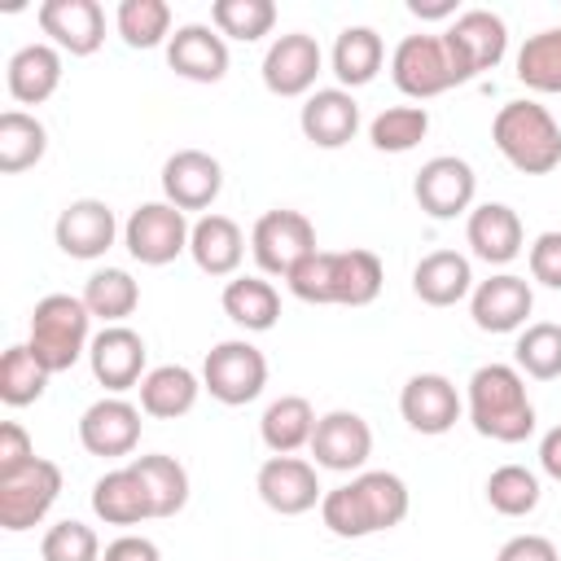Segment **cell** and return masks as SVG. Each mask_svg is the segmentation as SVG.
<instances>
[{
  "label": "cell",
  "instance_id": "obj_1",
  "mask_svg": "<svg viewBox=\"0 0 561 561\" xmlns=\"http://www.w3.org/2000/svg\"><path fill=\"white\" fill-rule=\"evenodd\" d=\"M412 508L408 482L386 469H364L351 482L324 491L320 500V522L337 539H368L381 530H394Z\"/></svg>",
  "mask_w": 561,
  "mask_h": 561
},
{
  "label": "cell",
  "instance_id": "obj_2",
  "mask_svg": "<svg viewBox=\"0 0 561 561\" xmlns=\"http://www.w3.org/2000/svg\"><path fill=\"white\" fill-rule=\"evenodd\" d=\"M469 421L482 438L495 443H522L535 434V403L526 394V377L513 364H482L469 377L465 394Z\"/></svg>",
  "mask_w": 561,
  "mask_h": 561
},
{
  "label": "cell",
  "instance_id": "obj_3",
  "mask_svg": "<svg viewBox=\"0 0 561 561\" xmlns=\"http://www.w3.org/2000/svg\"><path fill=\"white\" fill-rule=\"evenodd\" d=\"M491 140L522 175H548L561 167V127L539 101H504L491 118Z\"/></svg>",
  "mask_w": 561,
  "mask_h": 561
},
{
  "label": "cell",
  "instance_id": "obj_4",
  "mask_svg": "<svg viewBox=\"0 0 561 561\" xmlns=\"http://www.w3.org/2000/svg\"><path fill=\"white\" fill-rule=\"evenodd\" d=\"M31 355L48 368V373H66L79 364V355H88L92 346V311L83 307V298L75 294H48L35 302L31 311V337H26Z\"/></svg>",
  "mask_w": 561,
  "mask_h": 561
},
{
  "label": "cell",
  "instance_id": "obj_5",
  "mask_svg": "<svg viewBox=\"0 0 561 561\" xmlns=\"http://www.w3.org/2000/svg\"><path fill=\"white\" fill-rule=\"evenodd\" d=\"M267 386V355L245 342V337H228L215 342L202 359V390H210V399H219L224 408H241L254 403Z\"/></svg>",
  "mask_w": 561,
  "mask_h": 561
},
{
  "label": "cell",
  "instance_id": "obj_6",
  "mask_svg": "<svg viewBox=\"0 0 561 561\" xmlns=\"http://www.w3.org/2000/svg\"><path fill=\"white\" fill-rule=\"evenodd\" d=\"M193 224L171 202H140L123 224V245L145 267H167L188 250Z\"/></svg>",
  "mask_w": 561,
  "mask_h": 561
},
{
  "label": "cell",
  "instance_id": "obj_7",
  "mask_svg": "<svg viewBox=\"0 0 561 561\" xmlns=\"http://www.w3.org/2000/svg\"><path fill=\"white\" fill-rule=\"evenodd\" d=\"M390 79H394V88H399L403 96H412V101L443 96L447 88L460 83L443 35H403V39L394 44V53H390Z\"/></svg>",
  "mask_w": 561,
  "mask_h": 561
},
{
  "label": "cell",
  "instance_id": "obj_8",
  "mask_svg": "<svg viewBox=\"0 0 561 561\" xmlns=\"http://www.w3.org/2000/svg\"><path fill=\"white\" fill-rule=\"evenodd\" d=\"M250 254L263 276H289L307 254H316V228L302 210L276 206L254 219L250 228Z\"/></svg>",
  "mask_w": 561,
  "mask_h": 561
},
{
  "label": "cell",
  "instance_id": "obj_9",
  "mask_svg": "<svg viewBox=\"0 0 561 561\" xmlns=\"http://www.w3.org/2000/svg\"><path fill=\"white\" fill-rule=\"evenodd\" d=\"M443 44L451 53V66H456L460 83H469L482 70H495L504 61V53H508V26L491 9H465L443 31Z\"/></svg>",
  "mask_w": 561,
  "mask_h": 561
},
{
  "label": "cell",
  "instance_id": "obj_10",
  "mask_svg": "<svg viewBox=\"0 0 561 561\" xmlns=\"http://www.w3.org/2000/svg\"><path fill=\"white\" fill-rule=\"evenodd\" d=\"M61 495V469L44 456H35L22 473L0 478V526L4 530H31L48 517V508Z\"/></svg>",
  "mask_w": 561,
  "mask_h": 561
},
{
  "label": "cell",
  "instance_id": "obj_11",
  "mask_svg": "<svg viewBox=\"0 0 561 561\" xmlns=\"http://www.w3.org/2000/svg\"><path fill=\"white\" fill-rule=\"evenodd\" d=\"M473 193H478V175L465 158L456 153H438L430 158L416 180H412V197L430 219H456L473 210Z\"/></svg>",
  "mask_w": 561,
  "mask_h": 561
},
{
  "label": "cell",
  "instance_id": "obj_12",
  "mask_svg": "<svg viewBox=\"0 0 561 561\" xmlns=\"http://www.w3.org/2000/svg\"><path fill=\"white\" fill-rule=\"evenodd\" d=\"M254 491H259V500H263L272 513H280V517L311 513V508L324 500L320 473H316V465L302 460V456H267V460L259 465Z\"/></svg>",
  "mask_w": 561,
  "mask_h": 561
},
{
  "label": "cell",
  "instance_id": "obj_13",
  "mask_svg": "<svg viewBox=\"0 0 561 561\" xmlns=\"http://www.w3.org/2000/svg\"><path fill=\"white\" fill-rule=\"evenodd\" d=\"M320 66H324V53H320L316 35H307V31L276 35L263 53V88L272 96H311Z\"/></svg>",
  "mask_w": 561,
  "mask_h": 561
},
{
  "label": "cell",
  "instance_id": "obj_14",
  "mask_svg": "<svg viewBox=\"0 0 561 561\" xmlns=\"http://www.w3.org/2000/svg\"><path fill=\"white\" fill-rule=\"evenodd\" d=\"M311 456L316 469H333V473H364L368 456H373V430L359 412L333 408L316 421L311 434Z\"/></svg>",
  "mask_w": 561,
  "mask_h": 561
},
{
  "label": "cell",
  "instance_id": "obj_15",
  "mask_svg": "<svg viewBox=\"0 0 561 561\" xmlns=\"http://www.w3.org/2000/svg\"><path fill=\"white\" fill-rule=\"evenodd\" d=\"M35 22L70 57H92L105 44V9L96 0H44Z\"/></svg>",
  "mask_w": 561,
  "mask_h": 561
},
{
  "label": "cell",
  "instance_id": "obj_16",
  "mask_svg": "<svg viewBox=\"0 0 561 561\" xmlns=\"http://www.w3.org/2000/svg\"><path fill=\"white\" fill-rule=\"evenodd\" d=\"M530 311H535V294H530L526 276H513V272L486 276L469 294V316L482 333H517V329H526Z\"/></svg>",
  "mask_w": 561,
  "mask_h": 561
},
{
  "label": "cell",
  "instance_id": "obj_17",
  "mask_svg": "<svg viewBox=\"0 0 561 561\" xmlns=\"http://www.w3.org/2000/svg\"><path fill=\"white\" fill-rule=\"evenodd\" d=\"M145 337L127 324H105L101 333H92V346H88V364H92V377L110 390V394H123L131 386L145 381Z\"/></svg>",
  "mask_w": 561,
  "mask_h": 561
},
{
  "label": "cell",
  "instance_id": "obj_18",
  "mask_svg": "<svg viewBox=\"0 0 561 561\" xmlns=\"http://www.w3.org/2000/svg\"><path fill=\"white\" fill-rule=\"evenodd\" d=\"M224 188V167L206 149H175L162 162V202L188 210H206Z\"/></svg>",
  "mask_w": 561,
  "mask_h": 561
},
{
  "label": "cell",
  "instance_id": "obj_19",
  "mask_svg": "<svg viewBox=\"0 0 561 561\" xmlns=\"http://www.w3.org/2000/svg\"><path fill=\"white\" fill-rule=\"evenodd\" d=\"M399 412H403V421H408L416 434L438 438V434H447V430L460 421L465 403H460L451 377H443V373H416V377H408L403 390H399Z\"/></svg>",
  "mask_w": 561,
  "mask_h": 561
},
{
  "label": "cell",
  "instance_id": "obj_20",
  "mask_svg": "<svg viewBox=\"0 0 561 561\" xmlns=\"http://www.w3.org/2000/svg\"><path fill=\"white\" fill-rule=\"evenodd\" d=\"M79 443L88 456H131L136 443H140V408L110 394V399H96L92 408H83L79 416Z\"/></svg>",
  "mask_w": 561,
  "mask_h": 561
},
{
  "label": "cell",
  "instance_id": "obj_21",
  "mask_svg": "<svg viewBox=\"0 0 561 561\" xmlns=\"http://www.w3.org/2000/svg\"><path fill=\"white\" fill-rule=\"evenodd\" d=\"M53 237H57V250L70 259H101L118 237V219L101 197H79L57 215Z\"/></svg>",
  "mask_w": 561,
  "mask_h": 561
},
{
  "label": "cell",
  "instance_id": "obj_22",
  "mask_svg": "<svg viewBox=\"0 0 561 561\" xmlns=\"http://www.w3.org/2000/svg\"><path fill=\"white\" fill-rule=\"evenodd\" d=\"M167 66L193 83H219L228 75V44L206 22H184L167 39Z\"/></svg>",
  "mask_w": 561,
  "mask_h": 561
},
{
  "label": "cell",
  "instance_id": "obj_23",
  "mask_svg": "<svg viewBox=\"0 0 561 561\" xmlns=\"http://www.w3.org/2000/svg\"><path fill=\"white\" fill-rule=\"evenodd\" d=\"M298 127L316 149H342L359 131V101L346 88H316L298 110Z\"/></svg>",
  "mask_w": 561,
  "mask_h": 561
},
{
  "label": "cell",
  "instance_id": "obj_24",
  "mask_svg": "<svg viewBox=\"0 0 561 561\" xmlns=\"http://www.w3.org/2000/svg\"><path fill=\"white\" fill-rule=\"evenodd\" d=\"M465 241L482 263L504 267V263H513L522 254V219L504 202H482L465 219Z\"/></svg>",
  "mask_w": 561,
  "mask_h": 561
},
{
  "label": "cell",
  "instance_id": "obj_25",
  "mask_svg": "<svg viewBox=\"0 0 561 561\" xmlns=\"http://www.w3.org/2000/svg\"><path fill=\"white\" fill-rule=\"evenodd\" d=\"M4 83H9V96L13 101L44 105L61 88V48H53V44H22L9 57Z\"/></svg>",
  "mask_w": 561,
  "mask_h": 561
},
{
  "label": "cell",
  "instance_id": "obj_26",
  "mask_svg": "<svg viewBox=\"0 0 561 561\" xmlns=\"http://www.w3.org/2000/svg\"><path fill=\"white\" fill-rule=\"evenodd\" d=\"M412 294L425 307H456L473 294V267L456 250H434L412 267Z\"/></svg>",
  "mask_w": 561,
  "mask_h": 561
},
{
  "label": "cell",
  "instance_id": "obj_27",
  "mask_svg": "<svg viewBox=\"0 0 561 561\" xmlns=\"http://www.w3.org/2000/svg\"><path fill=\"white\" fill-rule=\"evenodd\" d=\"M188 254L206 276H232L245 259V237L228 215H202L188 232Z\"/></svg>",
  "mask_w": 561,
  "mask_h": 561
},
{
  "label": "cell",
  "instance_id": "obj_28",
  "mask_svg": "<svg viewBox=\"0 0 561 561\" xmlns=\"http://www.w3.org/2000/svg\"><path fill=\"white\" fill-rule=\"evenodd\" d=\"M136 390H140V412L145 416L175 421V416L193 412V403L202 394V377L184 364H158V368L145 373V381Z\"/></svg>",
  "mask_w": 561,
  "mask_h": 561
},
{
  "label": "cell",
  "instance_id": "obj_29",
  "mask_svg": "<svg viewBox=\"0 0 561 561\" xmlns=\"http://www.w3.org/2000/svg\"><path fill=\"white\" fill-rule=\"evenodd\" d=\"M316 408L302 399V394H280L263 408V421H259V434H263V447L272 456H294L298 447H311V434H316Z\"/></svg>",
  "mask_w": 561,
  "mask_h": 561
},
{
  "label": "cell",
  "instance_id": "obj_30",
  "mask_svg": "<svg viewBox=\"0 0 561 561\" xmlns=\"http://www.w3.org/2000/svg\"><path fill=\"white\" fill-rule=\"evenodd\" d=\"M92 513L105 526H140L145 517H153L149 495H145V486H140V478H136L131 465L110 469V473L96 478V486H92Z\"/></svg>",
  "mask_w": 561,
  "mask_h": 561
},
{
  "label": "cell",
  "instance_id": "obj_31",
  "mask_svg": "<svg viewBox=\"0 0 561 561\" xmlns=\"http://www.w3.org/2000/svg\"><path fill=\"white\" fill-rule=\"evenodd\" d=\"M386 61V44L373 26H346L337 39H333V53H329V66L337 75V83L351 92V88H364L377 79Z\"/></svg>",
  "mask_w": 561,
  "mask_h": 561
},
{
  "label": "cell",
  "instance_id": "obj_32",
  "mask_svg": "<svg viewBox=\"0 0 561 561\" xmlns=\"http://www.w3.org/2000/svg\"><path fill=\"white\" fill-rule=\"evenodd\" d=\"M219 302H224V316L232 324H241L245 333H267L280 320V294L263 276H232L224 285Z\"/></svg>",
  "mask_w": 561,
  "mask_h": 561
},
{
  "label": "cell",
  "instance_id": "obj_33",
  "mask_svg": "<svg viewBox=\"0 0 561 561\" xmlns=\"http://www.w3.org/2000/svg\"><path fill=\"white\" fill-rule=\"evenodd\" d=\"M386 285V267L373 250H333V289L337 307H368Z\"/></svg>",
  "mask_w": 561,
  "mask_h": 561
},
{
  "label": "cell",
  "instance_id": "obj_34",
  "mask_svg": "<svg viewBox=\"0 0 561 561\" xmlns=\"http://www.w3.org/2000/svg\"><path fill=\"white\" fill-rule=\"evenodd\" d=\"M131 469H136V478H140V486L149 495L153 517H175L188 504V469L175 456L149 451V456H136Z\"/></svg>",
  "mask_w": 561,
  "mask_h": 561
},
{
  "label": "cell",
  "instance_id": "obj_35",
  "mask_svg": "<svg viewBox=\"0 0 561 561\" xmlns=\"http://www.w3.org/2000/svg\"><path fill=\"white\" fill-rule=\"evenodd\" d=\"M48 149V131L35 114L26 110H4L0 114V171L4 175H18L26 167H35Z\"/></svg>",
  "mask_w": 561,
  "mask_h": 561
},
{
  "label": "cell",
  "instance_id": "obj_36",
  "mask_svg": "<svg viewBox=\"0 0 561 561\" xmlns=\"http://www.w3.org/2000/svg\"><path fill=\"white\" fill-rule=\"evenodd\" d=\"M79 298H83V307L92 311V320L123 324V320L136 311V302H140V285H136L131 272H123V267H101V272L88 276V285H83Z\"/></svg>",
  "mask_w": 561,
  "mask_h": 561
},
{
  "label": "cell",
  "instance_id": "obj_37",
  "mask_svg": "<svg viewBox=\"0 0 561 561\" xmlns=\"http://www.w3.org/2000/svg\"><path fill=\"white\" fill-rule=\"evenodd\" d=\"M513 368L522 377H535V381H552L561 377V324L552 320H535L517 333V346H513Z\"/></svg>",
  "mask_w": 561,
  "mask_h": 561
},
{
  "label": "cell",
  "instance_id": "obj_38",
  "mask_svg": "<svg viewBox=\"0 0 561 561\" xmlns=\"http://www.w3.org/2000/svg\"><path fill=\"white\" fill-rule=\"evenodd\" d=\"M517 79L530 92H561V26L526 35L517 48Z\"/></svg>",
  "mask_w": 561,
  "mask_h": 561
},
{
  "label": "cell",
  "instance_id": "obj_39",
  "mask_svg": "<svg viewBox=\"0 0 561 561\" xmlns=\"http://www.w3.org/2000/svg\"><path fill=\"white\" fill-rule=\"evenodd\" d=\"M114 26L127 48H158L171 39V4L167 0H123Z\"/></svg>",
  "mask_w": 561,
  "mask_h": 561
},
{
  "label": "cell",
  "instance_id": "obj_40",
  "mask_svg": "<svg viewBox=\"0 0 561 561\" xmlns=\"http://www.w3.org/2000/svg\"><path fill=\"white\" fill-rule=\"evenodd\" d=\"M210 26L228 39L254 44L263 35H272L276 26V4L272 0H215L210 4Z\"/></svg>",
  "mask_w": 561,
  "mask_h": 561
},
{
  "label": "cell",
  "instance_id": "obj_41",
  "mask_svg": "<svg viewBox=\"0 0 561 561\" xmlns=\"http://www.w3.org/2000/svg\"><path fill=\"white\" fill-rule=\"evenodd\" d=\"M425 131H430L425 105H390L368 123V140L381 153H408L425 140Z\"/></svg>",
  "mask_w": 561,
  "mask_h": 561
},
{
  "label": "cell",
  "instance_id": "obj_42",
  "mask_svg": "<svg viewBox=\"0 0 561 561\" xmlns=\"http://www.w3.org/2000/svg\"><path fill=\"white\" fill-rule=\"evenodd\" d=\"M48 377L53 373L31 355L26 342L22 346H9L4 359H0V399L9 408H26V403H35L48 390Z\"/></svg>",
  "mask_w": 561,
  "mask_h": 561
},
{
  "label": "cell",
  "instance_id": "obj_43",
  "mask_svg": "<svg viewBox=\"0 0 561 561\" xmlns=\"http://www.w3.org/2000/svg\"><path fill=\"white\" fill-rule=\"evenodd\" d=\"M539 478L526 469V465H500L491 469L486 478V504L500 513V517H526L539 508Z\"/></svg>",
  "mask_w": 561,
  "mask_h": 561
},
{
  "label": "cell",
  "instance_id": "obj_44",
  "mask_svg": "<svg viewBox=\"0 0 561 561\" xmlns=\"http://www.w3.org/2000/svg\"><path fill=\"white\" fill-rule=\"evenodd\" d=\"M39 557L44 561H101V539H96L92 526L66 517V522H57V526L44 530Z\"/></svg>",
  "mask_w": 561,
  "mask_h": 561
},
{
  "label": "cell",
  "instance_id": "obj_45",
  "mask_svg": "<svg viewBox=\"0 0 561 561\" xmlns=\"http://www.w3.org/2000/svg\"><path fill=\"white\" fill-rule=\"evenodd\" d=\"M285 285H289V294H294L298 302L333 307V298H329V289H333V250L307 254V259L285 276Z\"/></svg>",
  "mask_w": 561,
  "mask_h": 561
},
{
  "label": "cell",
  "instance_id": "obj_46",
  "mask_svg": "<svg viewBox=\"0 0 561 561\" xmlns=\"http://www.w3.org/2000/svg\"><path fill=\"white\" fill-rule=\"evenodd\" d=\"M526 263H530V276H535L539 285L561 289V232H539V237L530 241Z\"/></svg>",
  "mask_w": 561,
  "mask_h": 561
},
{
  "label": "cell",
  "instance_id": "obj_47",
  "mask_svg": "<svg viewBox=\"0 0 561 561\" xmlns=\"http://www.w3.org/2000/svg\"><path fill=\"white\" fill-rule=\"evenodd\" d=\"M31 460H35V443H31V434H26L18 421H4V425H0V478L22 473Z\"/></svg>",
  "mask_w": 561,
  "mask_h": 561
},
{
  "label": "cell",
  "instance_id": "obj_48",
  "mask_svg": "<svg viewBox=\"0 0 561 561\" xmlns=\"http://www.w3.org/2000/svg\"><path fill=\"white\" fill-rule=\"evenodd\" d=\"M495 561H561V557H557V543L548 535H513L495 552Z\"/></svg>",
  "mask_w": 561,
  "mask_h": 561
},
{
  "label": "cell",
  "instance_id": "obj_49",
  "mask_svg": "<svg viewBox=\"0 0 561 561\" xmlns=\"http://www.w3.org/2000/svg\"><path fill=\"white\" fill-rule=\"evenodd\" d=\"M101 561H162V552H158V543L145 539V535H118V539L105 543Z\"/></svg>",
  "mask_w": 561,
  "mask_h": 561
},
{
  "label": "cell",
  "instance_id": "obj_50",
  "mask_svg": "<svg viewBox=\"0 0 561 561\" xmlns=\"http://www.w3.org/2000/svg\"><path fill=\"white\" fill-rule=\"evenodd\" d=\"M539 465H543L548 478L561 482V425H552V430L539 438Z\"/></svg>",
  "mask_w": 561,
  "mask_h": 561
},
{
  "label": "cell",
  "instance_id": "obj_51",
  "mask_svg": "<svg viewBox=\"0 0 561 561\" xmlns=\"http://www.w3.org/2000/svg\"><path fill=\"white\" fill-rule=\"evenodd\" d=\"M408 13L421 22H443L456 18V0H408Z\"/></svg>",
  "mask_w": 561,
  "mask_h": 561
}]
</instances>
